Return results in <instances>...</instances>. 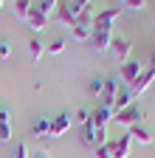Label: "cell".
<instances>
[{"instance_id":"cell-1","label":"cell","mask_w":155,"mask_h":158,"mask_svg":"<svg viewBox=\"0 0 155 158\" xmlns=\"http://www.w3.org/2000/svg\"><path fill=\"white\" fill-rule=\"evenodd\" d=\"M110 43H113V23L110 20H102V17H93L90 48L96 54H102V51H110Z\"/></svg>"},{"instance_id":"cell-2","label":"cell","mask_w":155,"mask_h":158,"mask_svg":"<svg viewBox=\"0 0 155 158\" xmlns=\"http://www.w3.org/2000/svg\"><path fill=\"white\" fill-rule=\"evenodd\" d=\"M113 124H119L121 130H130V127H135V124H141V107L133 102L130 107L113 113Z\"/></svg>"},{"instance_id":"cell-3","label":"cell","mask_w":155,"mask_h":158,"mask_svg":"<svg viewBox=\"0 0 155 158\" xmlns=\"http://www.w3.org/2000/svg\"><path fill=\"white\" fill-rule=\"evenodd\" d=\"M152 82H155V68L152 65H147L141 73H138V79L130 85V93H133V99H138V96H144L149 88H152Z\"/></svg>"},{"instance_id":"cell-4","label":"cell","mask_w":155,"mask_h":158,"mask_svg":"<svg viewBox=\"0 0 155 158\" xmlns=\"http://www.w3.org/2000/svg\"><path fill=\"white\" fill-rule=\"evenodd\" d=\"M119 88H121L119 76H110V79H104V90H102V96H99V107H107V110H113Z\"/></svg>"},{"instance_id":"cell-5","label":"cell","mask_w":155,"mask_h":158,"mask_svg":"<svg viewBox=\"0 0 155 158\" xmlns=\"http://www.w3.org/2000/svg\"><path fill=\"white\" fill-rule=\"evenodd\" d=\"M141 71H144V65L138 62V59H127V62L121 65V71H119V82L130 88L135 79H138V73H141Z\"/></svg>"},{"instance_id":"cell-6","label":"cell","mask_w":155,"mask_h":158,"mask_svg":"<svg viewBox=\"0 0 155 158\" xmlns=\"http://www.w3.org/2000/svg\"><path fill=\"white\" fill-rule=\"evenodd\" d=\"M110 51H113V56L119 59V62L124 65L127 59H130V54H133V40H124V37H113V43H110Z\"/></svg>"},{"instance_id":"cell-7","label":"cell","mask_w":155,"mask_h":158,"mask_svg":"<svg viewBox=\"0 0 155 158\" xmlns=\"http://www.w3.org/2000/svg\"><path fill=\"white\" fill-rule=\"evenodd\" d=\"M71 124H73V113H59L56 118H51V138L65 135L71 130Z\"/></svg>"},{"instance_id":"cell-8","label":"cell","mask_w":155,"mask_h":158,"mask_svg":"<svg viewBox=\"0 0 155 158\" xmlns=\"http://www.w3.org/2000/svg\"><path fill=\"white\" fill-rule=\"evenodd\" d=\"M127 133H130V138H133V141H138V144H144V147L155 144V135H152V130H149V127H144V124H135V127H130Z\"/></svg>"},{"instance_id":"cell-9","label":"cell","mask_w":155,"mask_h":158,"mask_svg":"<svg viewBox=\"0 0 155 158\" xmlns=\"http://www.w3.org/2000/svg\"><path fill=\"white\" fill-rule=\"evenodd\" d=\"M110 147H113V158H130V147H133L130 133H121V138L110 141Z\"/></svg>"},{"instance_id":"cell-10","label":"cell","mask_w":155,"mask_h":158,"mask_svg":"<svg viewBox=\"0 0 155 158\" xmlns=\"http://www.w3.org/2000/svg\"><path fill=\"white\" fill-rule=\"evenodd\" d=\"M110 122H113V110H107V107H96V110L90 113V124H93L96 130H107Z\"/></svg>"},{"instance_id":"cell-11","label":"cell","mask_w":155,"mask_h":158,"mask_svg":"<svg viewBox=\"0 0 155 158\" xmlns=\"http://www.w3.org/2000/svg\"><path fill=\"white\" fill-rule=\"evenodd\" d=\"M133 102H135V99H133L130 88H127V85H121V88H119V93H116V105H113V113H119V110L130 107Z\"/></svg>"},{"instance_id":"cell-12","label":"cell","mask_w":155,"mask_h":158,"mask_svg":"<svg viewBox=\"0 0 155 158\" xmlns=\"http://www.w3.org/2000/svg\"><path fill=\"white\" fill-rule=\"evenodd\" d=\"M9 141H11V118L0 107V144H9Z\"/></svg>"},{"instance_id":"cell-13","label":"cell","mask_w":155,"mask_h":158,"mask_svg":"<svg viewBox=\"0 0 155 158\" xmlns=\"http://www.w3.org/2000/svg\"><path fill=\"white\" fill-rule=\"evenodd\" d=\"M31 9H34V11H40L43 17L51 20V17L56 14V0H40V3H31Z\"/></svg>"},{"instance_id":"cell-14","label":"cell","mask_w":155,"mask_h":158,"mask_svg":"<svg viewBox=\"0 0 155 158\" xmlns=\"http://www.w3.org/2000/svg\"><path fill=\"white\" fill-rule=\"evenodd\" d=\"M90 31H93V26H85V23H76V26L71 28V37L76 40V43H85V40H90Z\"/></svg>"},{"instance_id":"cell-15","label":"cell","mask_w":155,"mask_h":158,"mask_svg":"<svg viewBox=\"0 0 155 158\" xmlns=\"http://www.w3.org/2000/svg\"><path fill=\"white\" fill-rule=\"evenodd\" d=\"M43 54H45V45L40 43V40H31V43H28V59L37 65V62L43 59Z\"/></svg>"},{"instance_id":"cell-16","label":"cell","mask_w":155,"mask_h":158,"mask_svg":"<svg viewBox=\"0 0 155 158\" xmlns=\"http://www.w3.org/2000/svg\"><path fill=\"white\" fill-rule=\"evenodd\" d=\"M11 9H14L17 20H28V14H31V3H28V0H14Z\"/></svg>"},{"instance_id":"cell-17","label":"cell","mask_w":155,"mask_h":158,"mask_svg":"<svg viewBox=\"0 0 155 158\" xmlns=\"http://www.w3.org/2000/svg\"><path fill=\"white\" fill-rule=\"evenodd\" d=\"M82 138H85V147H90V150H96V127L88 122V124H82Z\"/></svg>"},{"instance_id":"cell-18","label":"cell","mask_w":155,"mask_h":158,"mask_svg":"<svg viewBox=\"0 0 155 158\" xmlns=\"http://www.w3.org/2000/svg\"><path fill=\"white\" fill-rule=\"evenodd\" d=\"M31 130H34V135H43V138H51V118H37Z\"/></svg>"},{"instance_id":"cell-19","label":"cell","mask_w":155,"mask_h":158,"mask_svg":"<svg viewBox=\"0 0 155 158\" xmlns=\"http://www.w3.org/2000/svg\"><path fill=\"white\" fill-rule=\"evenodd\" d=\"M28 23H31V28H34V31H45V26H48V17H43L40 11H34V9H31V14H28Z\"/></svg>"},{"instance_id":"cell-20","label":"cell","mask_w":155,"mask_h":158,"mask_svg":"<svg viewBox=\"0 0 155 158\" xmlns=\"http://www.w3.org/2000/svg\"><path fill=\"white\" fill-rule=\"evenodd\" d=\"M102 90H104V79H102V76H93L90 82H88V93H90L93 99H99Z\"/></svg>"},{"instance_id":"cell-21","label":"cell","mask_w":155,"mask_h":158,"mask_svg":"<svg viewBox=\"0 0 155 158\" xmlns=\"http://www.w3.org/2000/svg\"><path fill=\"white\" fill-rule=\"evenodd\" d=\"M121 6V11H141L147 3H144V0H124V3H119Z\"/></svg>"},{"instance_id":"cell-22","label":"cell","mask_w":155,"mask_h":158,"mask_svg":"<svg viewBox=\"0 0 155 158\" xmlns=\"http://www.w3.org/2000/svg\"><path fill=\"white\" fill-rule=\"evenodd\" d=\"M62 51H65V40H62V37H56L54 43L48 45V54H54V56H59Z\"/></svg>"},{"instance_id":"cell-23","label":"cell","mask_w":155,"mask_h":158,"mask_svg":"<svg viewBox=\"0 0 155 158\" xmlns=\"http://www.w3.org/2000/svg\"><path fill=\"white\" fill-rule=\"evenodd\" d=\"M93 152H96V158H113V147H110V141H107V144H99Z\"/></svg>"},{"instance_id":"cell-24","label":"cell","mask_w":155,"mask_h":158,"mask_svg":"<svg viewBox=\"0 0 155 158\" xmlns=\"http://www.w3.org/2000/svg\"><path fill=\"white\" fill-rule=\"evenodd\" d=\"M11 158H31V152H28V147H26V144H17Z\"/></svg>"},{"instance_id":"cell-25","label":"cell","mask_w":155,"mask_h":158,"mask_svg":"<svg viewBox=\"0 0 155 158\" xmlns=\"http://www.w3.org/2000/svg\"><path fill=\"white\" fill-rule=\"evenodd\" d=\"M9 56H11V43L3 40V43H0V59H9Z\"/></svg>"},{"instance_id":"cell-26","label":"cell","mask_w":155,"mask_h":158,"mask_svg":"<svg viewBox=\"0 0 155 158\" xmlns=\"http://www.w3.org/2000/svg\"><path fill=\"white\" fill-rule=\"evenodd\" d=\"M76 118H79V124H88V122H90V113H88V110H79V116H76Z\"/></svg>"},{"instance_id":"cell-27","label":"cell","mask_w":155,"mask_h":158,"mask_svg":"<svg viewBox=\"0 0 155 158\" xmlns=\"http://www.w3.org/2000/svg\"><path fill=\"white\" fill-rule=\"evenodd\" d=\"M34 158H51L48 150H34Z\"/></svg>"},{"instance_id":"cell-28","label":"cell","mask_w":155,"mask_h":158,"mask_svg":"<svg viewBox=\"0 0 155 158\" xmlns=\"http://www.w3.org/2000/svg\"><path fill=\"white\" fill-rule=\"evenodd\" d=\"M3 6H6V3H3V0H0V9H3Z\"/></svg>"},{"instance_id":"cell-29","label":"cell","mask_w":155,"mask_h":158,"mask_svg":"<svg viewBox=\"0 0 155 158\" xmlns=\"http://www.w3.org/2000/svg\"><path fill=\"white\" fill-rule=\"evenodd\" d=\"M152 90H155V82H152Z\"/></svg>"}]
</instances>
